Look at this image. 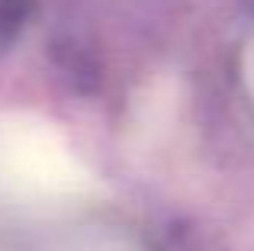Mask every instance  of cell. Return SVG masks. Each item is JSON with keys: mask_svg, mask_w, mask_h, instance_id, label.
I'll use <instances>...</instances> for the list:
<instances>
[{"mask_svg": "<svg viewBox=\"0 0 254 251\" xmlns=\"http://www.w3.org/2000/svg\"><path fill=\"white\" fill-rule=\"evenodd\" d=\"M93 187L90 174L62 135L36 116H0V190L23 200L81 196Z\"/></svg>", "mask_w": 254, "mask_h": 251, "instance_id": "1", "label": "cell"}]
</instances>
